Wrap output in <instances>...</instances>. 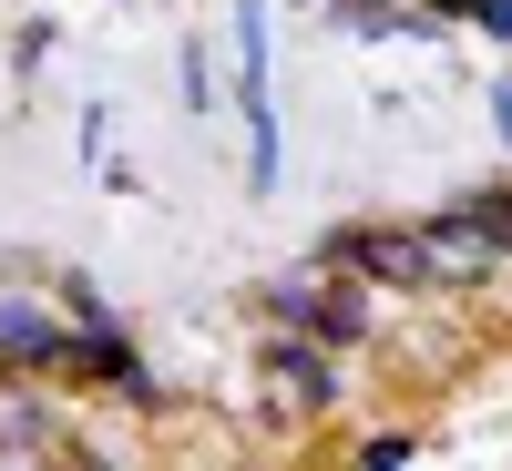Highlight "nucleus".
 Listing matches in <instances>:
<instances>
[{"label":"nucleus","instance_id":"1","mask_svg":"<svg viewBox=\"0 0 512 471\" xmlns=\"http://www.w3.org/2000/svg\"><path fill=\"white\" fill-rule=\"evenodd\" d=\"M318 267L359 277L369 297H379V287H420V236H410V226H338V236L318 246Z\"/></svg>","mask_w":512,"mask_h":471},{"label":"nucleus","instance_id":"2","mask_svg":"<svg viewBox=\"0 0 512 471\" xmlns=\"http://www.w3.org/2000/svg\"><path fill=\"white\" fill-rule=\"evenodd\" d=\"M410 236H420V287H482L492 256H502L472 216H461V205H451V216H431V226H410Z\"/></svg>","mask_w":512,"mask_h":471},{"label":"nucleus","instance_id":"3","mask_svg":"<svg viewBox=\"0 0 512 471\" xmlns=\"http://www.w3.org/2000/svg\"><path fill=\"white\" fill-rule=\"evenodd\" d=\"M62 349H72V328H62V318H41L31 297H0V369L41 379V369H62Z\"/></svg>","mask_w":512,"mask_h":471},{"label":"nucleus","instance_id":"4","mask_svg":"<svg viewBox=\"0 0 512 471\" xmlns=\"http://www.w3.org/2000/svg\"><path fill=\"white\" fill-rule=\"evenodd\" d=\"M267 379H277V410H328L338 400L318 338H267Z\"/></svg>","mask_w":512,"mask_h":471},{"label":"nucleus","instance_id":"5","mask_svg":"<svg viewBox=\"0 0 512 471\" xmlns=\"http://www.w3.org/2000/svg\"><path fill=\"white\" fill-rule=\"evenodd\" d=\"M62 369H72V379H103V390H123V400H154V379L134 369V349H123V338H103V328H93V338H72Z\"/></svg>","mask_w":512,"mask_h":471},{"label":"nucleus","instance_id":"6","mask_svg":"<svg viewBox=\"0 0 512 471\" xmlns=\"http://www.w3.org/2000/svg\"><path fill=\"white\" fill-rule=\"evenodd\" d=\"M461 216H472V226H482L492 246H512V185H502V195H472V205H461Z\"/></svg>","mask_w":512,"mask_h":471},{"label":"nucleus","instance_id":"7","mask_svg":"<svg viewBox=\"0 0 512 471\" xmlns=\"http://www.w3.org/2000/svg\"><path fill=\"white\" fill-rule=\"evenodd\" d=\"M482 21H492V31H502V41H512V0H482Z\"/></svg>","mask_w":512,"mask_h":471},{"label":"nucleus","instance_id":"8","mask_svg":"<svg viewBox=\"0 0 512 471\" xmlns=\"http://www.w3.org/2000/svg\"><path fill=\"white\" fill-rule=\"evenodd\" d=\"M431 11H451V21H482V0H431Z\"/></svg>","mask_w":512,"mask_h":471},{"label":"nucleus","instance_id":"9","mask_svg":"<svg viewBox=\"0 0 512 471\" xmlns=\"http://www.w3.org/2000/svg\"><path fill=\"white\" fill-rule=\"evenodd\" d=\"M502 134H512V93H502Z\"/></svg>","mask_w":512,"mask_h":471}]
</instances>
